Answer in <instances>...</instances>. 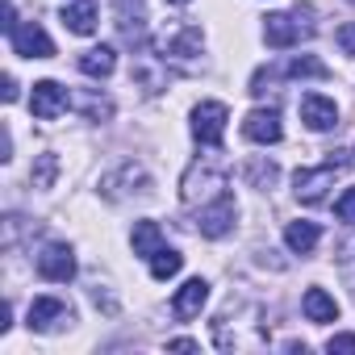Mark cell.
<instances>
[{
	"label": "cell",
	"instance_id": "obj_1",
	"mask_svg": "<svg viewBox=\"0 0 355 355\" xmlns=\"http://www.w3.org/2000/svg\"><path fill=\"white\" fill-rule=\"evenodd\" d=\"M222 193H230V167L218 155H201L180 180V201L184 209H201L209 201H218Z\"/></svg>",
	"mask_w": 355,
	"mask_h": 355
},
{
	"label": "cell",
	"instance_id": "obj_2",
	"mask_svg": "<svg viewBox=\"0 0 355 355\" xmlns=\"http://www.w3.org/2000/svg\"><path fill=\"white\" fill-rule=\"evenodd\" d=\"M347 167V159H343V150H334L326 163H318V167H297L293 171V193H297V201L301 205H322L326 197H330V189H334V180H338V171Z\"/></svg>",
	"mask_w": 355,
	"mask_h": 355
},
{
	"label": "cell",
	"instance_id": "obj_3",
	"mask_svg": "<svg viewBox=\"0 0 355 355\" xmlns=\"http://www.w3.org/2000/svg\"><path fill=\"white\" fill-rule=\"evenodd\" d=\"M201 46H205V34L197 26H175L163 38V59L180 71H197L201 67Z\"/></svg>",
	"mask_w": 355,
	"mask_h": 355
},
{
	"label": "cell",
	"instance_id": "obj_4",
	"mask_svg": "<svg viewBox=\"0 0 355 355\" xmlns=\"http://www.w3.org/2000/svg\"><path fill=\"white\" fill-rule=\"evenodd\" d=\"M130 193H138V197L150 193V175H146V167L134 163V159H125L121 167H113L109 175H101V197L121 201V197H130Z\"/></svg>",
	"mask_w": 355,
	"mask_h": 355
},
{
	"label": "cell",
	"instance_id": "obj_5",
	"mask_svg": "<svg viewBox=\"0 0 355 355\" xmlns=\"http://www.w3.org/2000/svg\"><path fill=\"white\" fill-rule=\"evenodd\" d=\"M305 13H309V9H301V5H297V13H272V17L263 21V42H268L272 51H288V46H297L305 34H313L309 21L301 26Z\"/></svg>",
	"mask_w": 355,
	"mask_h": 355
},
{
	"label": "cell",
	"instance_id": "obj_6",
	"mask_svg": "<svg viewBox=\"0 0 355 355\" xmlns=\"http://www.w3.org/2000/svg\"><path fill=\"white\" fill-rule=\"evenodd\" d=\"M226 121H230V109L222 101H201L193 109V138L201 146H222V134H226Z\"/></svg>",
	"mask_w": 355,
	"mask_h": 355
},
{
	"label": "cell",
	"instance_id": "obj_7",
	"mask_svg": "<svg viewBox=\"0 0 355 355\" xmlns=\"http://www.w3.org/2000/svg\"><path fill=\"white\" fill-rule=\"evenodd\" d=\"M26 322H30V330H38V334H55V330L71 326V322H76V313H71V305H67V301H59V297H34V301H30Z\"/></svg>",
	"mask_w": 355,
	"mask_h": 355
},
{
	"label": "cell",
	"instance_id": "obj_8",
	"mask_svg": "<svg viewBox=\"0 0 355 355\" xmlns=\"http://www.w3.org/2000/svg\"><path fill=\"white\" fill-rule=\"evenodd\" d=\"M234 218H239V205H234L230 193H222L218 201H209V205L197 209V230H201L205 239H226V234L234 230Z\"/></svg>",
	"mask_w": 355,
	"mask_h": 355
},
{
	"label": "cell",
	"instance_id": "obj_9",
	"mask_svg": "<svg viewBox=\"0 0 355 355\" xmlns=\"http://www.w3.org/2000/svg\"><path fill=\"white\" fill-rule=\"evenodd\" d=\"M38 276L51 284H67L76 276V251L67 243H46L38 251Z\"/></svg>",
	"mask_w": 355,
	"mask_h": 355
},
{
	"label": "cell",
	"instance_id": "obj_10",
	"mask_svg": "<svg viewBox=\"0 0 355 355\" xmlns=\"http://www.w3.org/2000/svg\"><path fill=\"white\" fill-rule=\"evenodd\" d=\"M9 46H13V55H21V59H55V42H51V34H46L38 21L17 26V30L9 34Z\"/></svg>",
	"mask_w": 355,
	"mask_h": 355
},
{
	"label": "cell",
	"instance_id": "obj_11",
	"mask_svg": "<svg viewBox=\"0 0 355 355\" xmlns=\"http://www.w3.org/2000/svg\"><path fill=\"white\" fill-rule=\"evenodd\" d=\"M67 105H71V96H67L63 84H55V80H38V84H34L30 109H34L38 121H59V117L67 113Z\"/></svg>",
	"mask_w": 355,
	"mask_h": 355
},
{
	"label": "cell",
	"instance_id": "obj_12",
	"mask_svg": "<svg viewBox=\"0 0 355 355\" xmlns=\"http://www.w3.org/2000/svg\"><path fill=\"white\" fill-rule=\"evenodd\" d=\"M297 109H301V121H305L313 134H326V130L338 125V105H334L330 96H322V92H305Z\"/></svg>",
	"mask_w": 355,
	"mask_h": 355
},
{
	"label": "cell",
	"instance_id": "obj_13",
	"mask_svg": "<svg viewBox=\"0 0 355 355\" xmlns=\"http://www.w3.org/2000/svg\"><path fill=\"white\" fill-rule=\"evenodd\" d=\"M113 21H117V34L130 46H138L146 38V5H142V0H117V5H113Z\"/></svg>",
	"mask_w": 355,
	"mask_h": 355
},
{
	"label": "cell",
	"instance_id": "obj_14",
	"mask_svg": "<svg viewBox=\"0 0 355 355\" xmlns=\"http://www.w3.org/2000/svg\"><path fill=\"white\" fill-rule=\"evenodd\" d=\"M205 301H209V280L193 276V280H184V284H180V293L171 297V313L180 318V322H193V318L205 309Z\"/></svg>",
	"mask_w": 355,
	"mask_h": 355
},
{
	"label": "cell",
	"instance_id": "obj_15",
	"mask_svg": "<svg viewBox=\"0 0 355 355\" xmlns=\"http://www.w3.org/2000/svg\"><path fill=\"white\" fill-rule=\"evenodd\" d=\"M243 138H251V142H263V146L280 142V138H284L280 113H276V109H251V113L243 117Z\"/></svg>",
	"mask_w": 355,
	"mask_h": 355
},
{
	"label": "cell",
	"instance_id": "obj_16",
	"mask_svg": "<svg viewBox=\"0 0 355 355\" xmlns=\"http://www.w3.org/2000/svg\"><path fill=\"white\" fill-rule=\"evenodd\" d=\"M130 76H134V84H142V92H159L163 88V80H167V59H159V55H134V67H130Z\"/></svg>",
	"mask_w": 355,
	"mask_h": 355
},
{
	"label": "cell",
	"instance_id": "obj_17",
	"mask_svg": "<svg viewBox=\"0 0 355 355\" xmlns=\"http://www.w3.org/2000/svg\"><path fill=\"white\" fill-rule=\"evenodd\" d=\"M96 0H67V9H63V26L71 30V34H80V38H88V34H96Z\"/></svg>",
	"mask_w": 355,
	"mask_h": 355
},
{
	"label": "cell",
	"instance_id": "obj_18",
	"mask_svg": "<svg viewBox=\"0 0 355 355\" xmlns=\"http://www.w3.org/2000/svg\"><path fill=\"white\" fill-rule=\"evenodd\" d=\"M301 309H305V318L309 322H318V326H326V322H334L338 318V301L326 293V288H305V297H301Z\"/></svg>",
	"mask_w": 355,
	"mask_h": 355
},
{
	"label": "cell",
	"instance_id": "obj_19",
	"mask_svg": "<svg viewBox=\"0 0 355 355\" xmlns=\"http://www.w3.org/2000/svg\"><path fill=\"white\" fill-rule=\"evenodd\" d=\"M318 239H322L318 222H288V226H284V247H288L293 255H309V251L318 247Z\"/></svg>",
	"mask_w": 355,
	"mask_h": 355
},
{
	"label": "cell",
	"instance_id": "obj_20",
	"mask_svg": "<svg viewBox=\"0 0 355 355\" xmlns=\"http://www.w3.org/2000/svg\"><path fill=\"white\" fill-rule=\"evenodd\" d=\"M130 243H134V255L138 259H150L155 251H163L167 243H163V230H159V222H134V234H130Z\"/></svg>",
	"mask_w": 355,
	"mask_h": 355
},
{
	"label": "cell",
	"instance_id": "obj_21",
	"mask_svg": "<svg viewBox=\"0 0 355 355\" xmlns=\"http://www.w3.org/2000/svg\"><path fill=\"white\" fill-rule=\"evenodd\" d=\"M113 67H117L113 46H92V51H84V55H80V71H84V76H92V80L113 76Z\"/></svg>",
	"mask_w": 355,
	"mask_h": 355
},
{
	"label": "cell",
	"instance_id": "obj_22",
	"mask_svg": "<svg viewBox=\"0 0 355 355\" xmlns=\"http://www.w3.org/2000/svg\"><path fill=\"white\" fill-rule=\"evenodd\" d=\"M180 268H184V255H180V251H171V247H163V251L150 255V276H155V280L180 276Z\"/></svg>",
	"mask_w": 355,
	"mask_h": 355
},
{
	"label": "cell",
	"instance_id": "obj_23",
	"mask_svg": "<svg viewBox=\"0 0 355 355\" xmlns=\"http://www.w3.org/2000/svg\"><path fill=\"white\" fill-rule=\"evenodd\" d=\"M284 71H288L293 80H330V67H326L322 59H313V55H301V59H293Z\"/></svg>",
	"mask_w": 355,
	"mask_h": 355
},
{
	"label": "cell",
	"instance_id": "obj_24",
	"mask_svg": "<svg viewBox=\"0 0 355 355\" xmlns=\"http://www.w3.org/2000/svg\"><path fill=\"white\" fill-rule=\"evenodd\" d=\"M55 175H59V155H55V150L38 155V163H34V171H30L34 189H51V184H55Z\"/></svg>",
	"mask_w": 355,
	"mask_h": 355
},
{
	"label": "cell",
	"instance_id": "obj_25",
	"mask_svg": "<svg viewBox=\"0 0 355 355\" xmlns=\"http://www.w3.org/2000/svg\"><path fill=\"white\" fill-rule=\"evenodd\" d=\"M247 180H251L255 189H272V184H276V163H251V167H247Z\"/></svg>",
	"mask_w": 355,
	"mask_h": 355
},
{
	"label": "cell",
	"instance_id": "obj_26",
	"mask_svg": "<svg viewBox=\"0 0 355 355\" xmlns=\"http://www.w3.org/2000/svg\"><path fill=\"white\" fill-rule=\"evenodd\" d=\"M80 109H84L92 121H101V117H109V113H113V101H105V96H84V101H80Z\"/></svg>",
	"mask_w": 355,
	"mask_h": 355
},
{
	"label": "cell",
	"instance_id": "obj_27",
	"mask_svg": "<svg viewBox=\"0 0 355 355\" xmlns=\"http://www.w3.org/2000/svg\"><path fill=\"white\" fill-rule=\"evenodd\" d=\"M334 42H338V51H343V55H351V59H355V21H343V26L334 30Z\"/></svg>",
	"mask_w": 355,
	"mask_h": 355
},
{
	"label": "cell",
	"instance_id": "obj_28",
	"mask_svg": "<svg viewBox=\"0 0 355 355\" xmlns=\"http://www.w3.org/2000/svg\"><path fill=\"white\" fill-rule=\"evenodd\" d=\"M334 214H338V222H347V226H355V189H347L338 201H334Z\"/></svg>",
	"mask_w": 355,
	"mask_h": 355
},
{
	"label": "cell",
	"instance_id": "obj_29",
	"mask_svg": "<svg viewBox=\"0 0 355 355\" xmlns=\"http://www.w3.org/2000/svg\"><path fill=\"white\" fill-rule=\"evenodd\" d=\"M326 351L334 355V351H355V334H334L330 343H326Z\"/></svg>",
	"mask_w": 355,
	"mask_h": 355
},
{
	"label": "cell",
	"instance_id": "obj_30",
	"mask_svg": "<svg viewBox=\"0 0 355 355\" xmlns=\"http://www.w3.org/2000/svg\"><path fill=\"white\" fill-rule=\"evenodd\" d=\"M167 351H197V343H193V338H171Z\"/></svg>",
	"mask_w": 355,
	"mask_h": 355
},
{
	"label": "cell",
	"instance_id": "obj_31",
	"mask_svg": "<svg viewBox=\"0 0 355 355\" xmlns=\"http://www.w3.org/2000/svg\"><path fill=\"white\" fill-rule=\"evenodd\" d=\"M5 101H9V105L17 101V80H13V76H5Z\"/></svg>",
	"mask_w": 355,
	"mask_h": 355
},
{
	"label": "cell",
	"instance_id": "obj_32",
	"mask_svg": "<svg viewBox=\"0 0 355 355\" xmlns=\"http://www.w3.org/2000/svg\"><path fill=\"white\" fill-rule=\"evenodd\" d=\"M167 5H189V0H167Z\"/></svg>",
	"mask_w": 355,
	"mask_h": 355
}]
</instances>
